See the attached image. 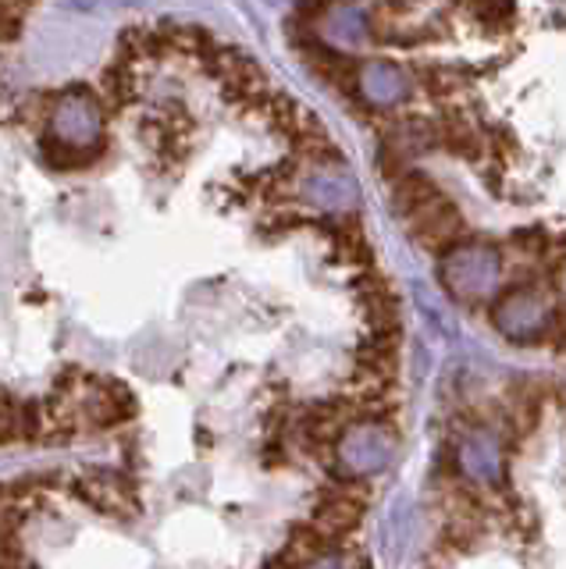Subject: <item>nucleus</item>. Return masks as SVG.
<instances>
[{"mask_svg": "<svg viewBox=\"0 0 566 569\" xmlns=\"http://www.w3.org/2000/svg\"><path fill=\"white\" fill-rule=\"evenodd\" d=\"M357 284V302H360V313L367 320L370 331H381V335H399V299L396 292L378 274H364L352 281Z\"/></svg>", "mask_w": 566, "mask_h": 569, "instance_id": "10", "label": "nucleus"}, {"mask_svg": "<svg viewBox=\"0 0 566 569\" xmlns=\"http://www.w3.org/2000/svg\"><path fill=\"white\" fill-rule=\"evenodd\" d=\"M396 456V431L385 420H357L335 441V459L352 477H375Z\"/></svg>", "mask_w": 566, "mask_h": 569, "instance_id": "3", "label": "nucleus"}, {"mask_svg": "<svg viewBox=\"0 0 566 569\" xmlns=\"http://www.w3.org/2000/svg\"><path fill=\"white\" fill-rule=\"evenodd\" d=\"M299 196L317 207V210H331V213H342L352 210L360 203V189H357V178L352 171L342 164V160H328V164H310L299 178Z\"/></svg>", "mask_w": 566, "mask_h": 569, "instance_id": "7", "label": "nucleus"}, {"mask_svg": "<svg viewBox=\"0 0 566 569\" xmlns=\"http://www.w3.org/2000/svg\"><path fill=\"white\" fill-rule=\"evenodd\" d=\"M79 495L86 498V506H93L103 516H115V520H132L139 512V498L126 477H118L111 470H90L79 477Z\"/></svg>", "mask_w": 566, "mask_h": 569, "instance_id": "9", "label": "nucleus"}, {"mask_svg": "<svg viewBox=\"0 0 566 569\" xmlns=\"http://www.w3.org/2000/svg\"><path fill=\"white\" fill-rule=\"evenodd\" d=\"M47 136L72 142V147H103V100L90 89H68L64 97H58Z\"/></svg>", "mask_w": 566, "mask_h": 569, "instance_id": "4", "label": "nucleus"}, {"mask_svg": "<svg viewBox=\"0 0 566 569\" xmlns=\"http://www.w3.org/2000/svg\"><path fill=\"white\" fill-rule=\"evenodd\" d=\"M388 189H393V207L403 213V218H406V213H414L417 207L431 203L435 196H441V189H438L435 178H431V174H424V171H414V168L406 171L403 178H396V182L388 186Z\"/></svg>", "mask_w": 566, "mask_h": 569, "instance_id": "14", "label": "nucleus"}, {"mask_svg": "<svg viewBox=\"0 0 566 569\" xmlns=\"http://www.w3.org/2000/svg\"><path fill=\"white\" fill-rule=\"evenodd\" d=\"M414 89V76L403 71L396 61H360L357 71V97L375 107V111H385V107H396L399 100L410 97Z\"/></svg>", "mask_w": 566, "mask_h": 569, "instance_id": "8", "label": "nucleus"}, {"mask_svg": "<svg viewBox=\"0 0 566 569\" xmlns=\"http://www.w3.org/2000/svg\"><path fill=\"white\" fill-rule=\"evenodd\" d=\"M40 147H43L47 168H54V171H82L103 157V147H72V142H61L54 136H43Z\"/></svg>", "mask_w": 566, "mask_h": 569, "instance_id": "15", "label": "nucleus"}, {"mask_svg": "<svg viewBox=\"0 0 566 569\" xmlns=\"http://www.w3.org/2000/svg\"><path fill=\"white\" fill-rule=\"evenodd\" d=\"M556 302L545 296L542 284H513L491 302V328L517 346H538L548 335Z\"/></svg>", "mask_w": 566, "mask_h": 569, "instance_id": "2", "label": "nucleus"}, {"mask_svg": "<svg viewBox=\"0 0 566 569\" xmlns=\"http://www.w3.org/2000/svg\"><path fill=\"white\" fill-rule=\"evenodd\" d=\"M403 221L410 228L414 242L428 249V253H449L453 246L464 242V231H467L464 213H459V207L446 192L435 196L431 203L417 207L414 213H406Z\"/></svg>", "mask_w": 566, "mask_h": 569, "instance_id": "6", "label": "nucleus"}, {"mask_svg": "<svg viewBox=\"0 0 566 569\" xmlns=\"http://www.w3.org/2000/svg\"><path fill=\"white\" fill-rule=\"evenodd\" d=\"M360 520H364V502H352V498H342V495H321L310 516V523L321 530L331 545L349 538V533L360 527Z\"/></svg>", "mask_w": 566, "mask_h": 569, "instance_id": "11", "label": "nucleus"}, {"mask_svg": "<svg viewBox=\"0 0 566 569\" xmlns=\"http://www.w3.org/2000/svg\"><path fill=\"white\" fill-rule=\"evenodd\" d=\"M438 278L456 302H467V307L488 302L503 284V253L491 242L464 239L449 253H441Z\"/></svg>", "mask_w": 566, "mask_h": 569, "instance_id": "1", "label": "nucleus"}, {"mask_svg": "<svg viewBox=\"0 0 566 569\" xmlns=\"http://www.w3.org/2000/svg\"><path fill=\"white\" fill-rule=\"evenodd\" d=\"M325 43L339 47V50H352L367 40L370 32V14L357 4H331L325 11Z\"/></svg>", "mask_w": 566, "mask_h": 569, "instance_id": "12", "label": "nucleus"}, {"mask_svg": "<svg viewBox=\"0 0 566 569\" xmlns=\"http://www.w3.org/2000/svg\"><path fill=\"white\" fill-rule=\"evenodd\" d=\"M456 4L485 29H506L513 22V14H517L513 0H456Z\"/></svg>", "mask_w": 566, "mask_h": 569, "instance_id": "16", "label": "nucleus"}, {"mask_svg": "<svg viewBox=\"0 0 566 569\" xmlns=\"http://www.w3.org/2000/svg\"><path fill=\"white\" fill-rule=\"evenodd\" d=\"M19 29H22V18L11 14L8 8H0V43L14 40V36H19Z\"/></svg>", "mask_w": 566, "mask_h": 569, "instance_id": "19", "label": "nucleus"}, {"mask_svg": "<svg viewBox=\"0 0 566 569\" xmlns=\"http://www.w3.org/2000/svg\"><path fill=\"white\" fill-rule=\"evenodd\" d=\"M307 569H360V559H352V556H346V551L331 548V551H325L321 559H314Z\"/></svg>", "mask_w": 566, "mask_h": 569, "instance_id": "18", "label": "nucleus"}, {"mask_svg": "<svg viewBox=\"0 0 566 569\" xmlns=\"http://www.w3.org/2000/svg\"><path fill=\"white\" fill-rule=\"evenodd\" d=\"M513 246L520 249V253L527 257H545V249H548V236L538 228H530V231H513Z\"/></svg>", "mask_w": 566, "mask_h": 569, "instance_id": "17", "label": "nucleus"}, {"mask_svg": "<svg viewBox=\"0 0 566 569\" xmlns=\"http://www.w3.org/2000/svg\"><path fill=\"white\" fill-rule=\"evenodd\" d=\"M414 82L428 93L431 100H438L441 107L449 103H459V97L470 89V79L464 76V71H456L449 64H420L414 71Z\"/></svg>", "mask_w": 566, "mask_h": 569, "instance_id": "13", "label": "nucleus"}, {"mask_svg": "<svg viewBox=\"0 0 566 569\" xmlns=\"http://www.w3.org/2000/svg\"><path fill=\"white\" fill-rule=\"evenodd\" d=\"M456 470L464 473L467 485L499 488L506 480V452L499 431H491V427H470L456 445Z\"/></svg>", "mask_w": 566, "mask_h": 569, "instance_id": "5", "label": "nucleus"}]
</instances>
